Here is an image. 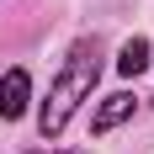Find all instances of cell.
<instances>
[{
	"label": "cell",
	"mask_w": 154,
	"mask_h": 154,
	"mask_svg": "<svg viewBox=\"0 0 154 154\" xmlns=\"http://www.w3.org/2000/svg\"><path fill=\"white\" fill-rule=\"evenodd\" d=\"M96 80H101L96 43H75V48H69V59H64V69H59V80L48 85L43 112H37V133H43V138H59V133H64V122L75 117V106L96 91Z\"/></svg>",
	"instance_id": "cell-1"
},
{
	"label": "cell",
	"mask_w": 154,
	"mask_h": 154,
	"mask_svg": "<svg viewBox=\"0 0 154 154\" xmlns=\"http://www.w3.org/2000/svg\"><path fill=\"white\" fill-rule=\"evenodd\" d=\"M27 101H32V75L27 69H11V75L0 80V117L16 122V117L27 112Z\"/></svg>",
	"instance_id": "cell-2"
},
{
	"label": "cell",
	"mask_w": 154,
	"mask_h": 154,
	"mask_svg": "<svg viewBox=\"0 0 154 154\" xmlns=\"http://www.w3.org/2000/svg\"><path fill=\"white\" fill-rule=\"evenodd\" d=\"M128 117H133V96L117 91V96H106V101H101V112L91 117V133H112V128L128 122Z\"/></svg>",
	"instance_id": "cell-3"
},
{
	"label": "cell",
	"mask_w": 154,
	"mask_h": 154,
	"mask_svg": "<svg viewBox=\"0 0 154 154\" xmlns=\"http://www.w3.org/2000/svg\"><path fill=\"white\" fill-rule=\"evenodd\" d=\"M117 69H122L128 80H133V75H143V69H149V43H143V37H128V43H122V53H117Z\"/></svg>",
	"instance_id": "cell-4"
}]
</instances>
